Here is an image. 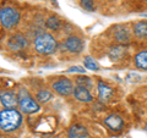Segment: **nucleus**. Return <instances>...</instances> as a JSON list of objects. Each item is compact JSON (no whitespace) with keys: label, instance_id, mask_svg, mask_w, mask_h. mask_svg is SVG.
I'll list each match as a JSON object with an SVG mask.
<instances>
[{"label":"nucleus","instance_id":"1","mask_svg":"<svg viewBox=\"0 0 147 138\" xmlns=\"http://www.w3.org/2000/svg\"><path fill=\"white\" fill-rule=\"evenodd\" d=\"M22 123V115L16 109H4L0 111V128L5 132L17 130Z\"/></svg>","mask_w":147,"mask_h":138},{"label":"nucleus","instance_id":"2","mask_svg":"<svg viewBox=\"0 0 147 138\" xmlns=\"http://www.w3.org/2000/svg\"><path fill=\"white\" fill-rule=\"evenodd\" d=\"M58 43L49 33H40L34 38V49L40 55H49L57 50Z\"/></svg>","mask_w":147,"mask_h":138},{"label":"nucleus","instance_id":"3","mask_svg":"<svg viewBox=\"0 0 147 138\" xmlns=\"http://www.w3.org/2000/svg\"><path fill=\"white\" fill-rule=\"evenodd\" d=\"M17 98H18V107H20L22 113L33 114V113H37L40 109L38 102L32 98L30 95V93L25 88L20 89V92H18V94H17Z\"/></svg>","mask_w":147,"mask_h":138},{"label":"nucleus","instance_id":"4","mask_svg":"<svg viewBox=\"0 0 147 138\" xmlns=\"http://www.w3.org/2000/svg\"><path fill=\"white\" fill-rule=\"evenodd\" d=\"M20 18L21 15L16 9L11 6H5L0 9V22L7 29H11L15 26H17V23L20 22Z\"/></svg>","mask_w":147,"mask_h":138},{"label":"nucleus","instance_id":"5","mask_svg":"<svg viewBox=\"0 0 147 138\" xmlns=\"http://www.w3.org/2000/svg\"><path fill=\"white\" fill-rule=\"evenodd\" d=\"M52 87H53V89L61 96H67L71 93H74L72 82L69 80V78H60V80L55 81L52 84Z\"/></svg>","mask_w":147,"mask_h":138},{"label":"nucleus","instance_id":"6","mask_svg":"<svg viewBox=\"0 0 147 138\" xmlns=\"http://www.w3.org/2000/svg\"><path fill=\"white\" fill-rule=\"evenodd\" d=\"M85 43L80 37L76 36H71L64 42V48H65L69 53L71 54H80L82 50H84Z\"/></svg>","mask_w":147,"mask_h":138},{"label":"nucleus","instance_id":"7","mask_svg":"<svg viewBox=\"0 0 147 138\" xmlns=\"http://www.w3.org/2000/svg\"><path fill=\"white\" fill-rule=\"evenodd\" d=\"M104 125L107 126L110 131L113 132H120L124 128V120L120 115L118 114H110L104 119Z\"/></svg>","mask_w":147,"mask_h":138},{"label":"nucleus","instance_id":"8","mask_svg":"<svg viewBox=\"0 0 147 138\" xmlns=\"http://www.w3.org/2000/svg\"><path fill=\"white\" fill-rule=\"evenodd\" d=\"M0 103L5 109H15L18 105V98L13 92L3 90L0 92Z\"/></svg>","mask_w":147,"mask_h":138},{"label":"nucleus","instance_id":"9","mask_svg":"<svg viewBox=\"0 0 147 138\" xmlns=\"http://www.w3.org/2000/svg\"><path fill=\"white\" fill-rule=\"evenodd\" d=\"M27 45H28V42L22 34H13L9 38L7 42V47L12 52H21L24 50Z\"/></svg>","mask_w":147,"mask_h":138},{"label":"nucleus","instance_id":"10","mask_svg":"<svg viewBox=\"0 0 147 138\" xmlns=\"http://www.w3.org/2000/svg\"><path fill=\"white\" fill-rule=\"evenodd\" d=\"M97 89H98V98L99 102L102 103H107L110 100V98L113 96V89L112 87L108 86L105 82L103 81H98L97 83Z\"/></svg>","mask_w":147,"mask_h":138},{"label":"nucleus","instance_id":"11","mask_svg":"<svg viewBox=\"0 0 147 138\" xmlns=\"http://www.w3.org/2000/svg\"><path fill=\"white\" fill-rule=\"evenodd\" d=\"M114 38H115L118 43H120L123 45L129 43L131 39L130 29H129L126 26H118L115 28V32H114Z\"/></svg>","mask_w":147,"mask_h":138},{"label":"nucleus","instance_id":"12","mask_svg":"<svg viewBox=\"0 0 147 138\" xmlns=\"http://www.w3.org/2000/svg\"><path fill=\"white\" fill-rule=\"evenodd\" d=\"M67 137L69 138H90V135L85 126L80 125V123H75V125H72L69 128Z\"/></svg>","mask_w":147,"mask_h":138},{"label":"nucleus","instance_id":"13","mask_svg":"<svg viewBox=\"0 0 147 138\" xmlns=\"http://www.w3.org/2000/svg\"><path fill=\"white\" fill-rule=\"evenodd\" d=\"M74 96H75L79 102H82V103H91L92 100H93V96L91 95L90 90L81 86L74 87Z\"/></svg>","mask_w":147,"mask_h":138},{"label":"nucleus","instance_id":"14","mask_svg":"<svg viewBox=\"0 0 147 138\" xmlns=\"http://www.w3.org/2000/svg\"><path fill=\"white\" fill-rule=\"evenodd\" d=\"M125 54H126L125 45L119 44V45H117V47L110 48L108 55H109V59L112 61H119V60H121V59L125 56Z\"/></svg>","mask_w":147,"mask_h":138},{"label":"nucleus","instance_id":"15","mask_svg":"<svg viewBox=\"0 0 147 138\" xmlns=\"http://www.w3.org/2000/svg\"><path fill=\"white\" fill-rule=\"evenodd\" d=\"M132 32H134L135 37L137 38H147V21H139L136 22L132 27Z\"/></svg>","mask_w":147,"mask_h":138},{"label":"nucleus","instance_id":"16","mask_svg":"<svg viewBox=\"0 0 147 138\" xmlns=\"http://www.w3.org/2000/svg\"><path fill=\"white\" fill-rule=\"evenodd\" d=\"M135 66L142 71H147V50H141L135 55Z\"/></svg>","mask_w":147,"mask_h":138},{"label":"nucleus","instance_id":"17","mask_svg":"<svg viewBox=\"0 0 147 138\" xmlns=\"http://www.w3.org/2000/svg\"><path fill=\"white\" fill-rule=\"evenodd\" d=\"M84 65L87 70H91V71H98L99 70V65L97 64V61H96L92 56H90V55H87V56L84 58Z\"/></svg>","mask_w":147,"mask_h":138},{"label":"nucleus","instance_id":"18","mask_svg":"<svg viewBox=\"0 0 147 138\" xmlns=\"http://www.w3.org/2000/svg\"><path fill=\"white\" fill-rule=\"evenodd\" d=\"M52 98H53V94L49 90H45V89L39 90L36 95V100L38 103H48Z\"/></svg>","mask_w":147,"mask_h":138},{"label":"nucleus","instance_id":"19","mask_svg":"<svg viewBox=\"0 0 147 138\" xmlns=\"http://www.w3.org/2000/svg\"><path fill=\"white\" fill-rule=\"evenodd\" d=\"M75 81H76V84L77 86H81V87H85V88H91L92 87V80L90 77H87V76H77L75 78Z\"/></svg>","mask_w":147,"mask_h":138},{"label":"nucleus","instance_id":"20","mask_svg":"<svg viewBox=\"0 0 147 138\" xmlns=\"http://www.w3.org/2000/svg\"><path fill=\"white\" fill-rule=\"evenodd\" d=\"M45 26L48 27L50 29H58L60 27V21L58 20L57 17H49L47 21H45Z\"/></svg>","mask_w":147,"mask_h":138},{"label":"nucleus","instance_id":"21","mask_svg":"<svg viewBox=\"0 0 147 138\" xmlns=\"http://www.w3.org/2000/svg\"><path fill=\"white\" fill-rule=\"evenodd\" d=\"M81 6L85 9L86 11H94V3L93 0H80Z\"/></svg>","mask_w":147,"mask_h":138},{"label":"nucleus","instance_id":"22","mask_svg":"<svg viewBox=\"0 0 147 138\" xmlns=\"http://www.w3.org/2000/svg\"><path fill=\"white\" fill-rule=\"evenodd\" d=\"M85 68L81 67V66H72L67 70V72H80V73H85Z\"/></svg>","mask_w":147,"mask_h":138},{"label":"nucleus","instance_id":"23","mask_svg":"<svg viewBox=\"0 0 147 138\" xmlns=\"http://www.w3.org/2000/svg\"><path fill=\"white\" fill-rule=\"evenodd\" d=\"M145 130L147 131V123H146V126H145Z\"/></svg>","mask_w":147,"mask_h":138},{"label":"nucleus","instance_id":"24","mask_svg":"<svg viewBox=\"0 0 147 138\" xmlns=\"http://www.w3.org/2000/svg\"><path fill=\"white\" fill-rule=\"evenodd\" d=\"M145 1H146V3H147V0H145Z\"/></svg>","mask_w":147,"mask_h":138}]
</instances>
